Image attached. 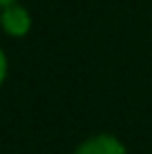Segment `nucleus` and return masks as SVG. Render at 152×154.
<instances>
[{
  "instance_id": "3",
  "label": "nucleus",
  "mask_w": 152,
  "mask_h": 154,
  "mask_svg": "<svg viewBox=\"0 0 152 154\" xmlns=\"http://www.w3.org/2000/svg\"><path fill=\"white\" fill-rule=\"evenodd\" d=\"M7 74H9V58L5 54V49L0 47V87L5 85V81H7Z\"/></svg>"
},
{
  "instance_id": "4",
  "label": "nucleus",
  "mask_w": 152,
  "mask_h": 154,
  "mask_svg": "<svg viewBox=\"0 0 152 154\" xmlns=\"http://www.w3.org/2000/svg\"><path fill=\"white\" fill-rule=\"evenodd\" d=\"M14 2H18V0H0V9L7 7V5H14Z\"/></svg>"
},
{
  "instance_id": "2",
  "label": "nucleus",
  "mask_w": 152,
  "mask_h": 154,
  "mask_svg": "<svg viewBox=\"0 0 152 154\" xmlns=\"http://www.w3.org/2000/svg\"><path fill=\"white\" fill-rule=\"evenodd\" d=\"M72 154H128V147L116 134L98 132V134L83 139Z\"/></svg>"
},
{
  "instance_id": "1",
  "label": "nucleus",
  "mask_w": 152,
  "mask_h": 154,
  "mask_svg": "<svg viewBox=\"0 0 152 154\" xmlns=\"http://www.w3.org/2000/svg\"><path fill=\"white\" fill-rule=\"evenodd\" d=\"M0 29L9 38H25L31 31V14L20 2L0 9Z\"/></svg>"
}]
</instances>
